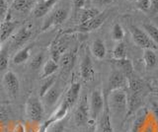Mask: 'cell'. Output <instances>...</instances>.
Instances as JSON below:
<instances>
[{"label": "cell", "instance_id": "1", "mask_svg": "<svg viewBox=\"0 0 158 132\" xmlns=\"http://www.w3.org/2000/svg\"><path fill=\"white\" fill-rule=\"evenodd\" d=\"M105 101L110 110L111 116L123 117L127 114V93L126 89H118L106 95Z\"/></svg>", "mask_w": 158, "mask_h": 132}, {"label": "cell", "instance_id": "2", "mask_svg": "<svg viewBox=\"0 0 158 132\" xmlns=\"http://www.w3.org/2000/svg\"><path fill=\"white\" fill-rule=\"evenodd\" d=\"M69 16V8L65 5L56 7L49 12L44 19L42 31H47L48 29L53 26H59L67 20Z\"/></svg>", "mask_w": 158, "mask_h": 132}, {"label": "cell", "instance_id": "3", "mask_svg": "<svg viewBox=\"0 0 158 132\" xmlns=\"http://www.w3.org/2000/svg\"><path fill=\"white\" fill-rule=\"evenodd\" d=\"M109 17V11L100 12L96 17H94L88 22L82 24V25H77L74 28L67 30L64 33L66 34H73V33H87V32H93L96 31L97 29L100 28L104 23H105L106 19Z\"/></svg>", "mask_w": 158, "mask_h": 132}, {"label": "cell", "instance_id": "4", "mask_svg": "<svg viewBox=\"0 0 158 132\" xmlns=\"http://www.w3.org/2000/svg\"><path fill=\"white\" fill-rule=\"evenodd\" d=\"M130 32L133 42L138 47L142 48V50H158V46L151 41V38L148 37L143 29H139L138 27L132 25L130 27Z\"/></svg>", "mask_w": 158, "mask_h": 132}, {"label": "cell", "instance_id": "5", "mask_svg": "<svg viewBox=\"0 0 158 132\" xmlns=\"http://www.w3.org/2000/svg\"><path fill=\"white\" fill-rule=\"evenodd\" d=\"M68 34L66 33H61L57 35L54 40L52 41L51 45V50H49V53H51V58L54 61L58 63V60L60 56L64 52L68 50V45H69V38H68Z\"/></svg>", "mask_w": 158, "mask_h": 132}, {"label": "cell", "instance_id": "6", "mask_svg": "<svg viewBox=\"0 0 158 132\" xmlns=\"http://www.w3.org/2000/svg\"><path fill=\"white\" fill-rule=\"evenodd\" d=\"M26 114L30 120L33 122L42 121L44 116V105L43 102L36 96L30 97L26 102Z\"/></svg>", "mask_w": 158, "mask_h": 132}, {"label": "cell", "instance_id": "7", "mask_svg": "<svg viewBox=\"0 0 158 132\" xmlns=\"http://www.w3.org/2000/svg\"><path fill=\"white\" fill-rule=\"evenodd\" d=\"M89 107H90V118L92 120H97L105 107V98L101 90L96 89L92 92Z\"/></svg>", "mask_w": 158, "mask_h": 132}, {"label": "cell", "instance_id": "8", "mask_svg": "<svg viewBox=\"0 0 158 132\" xmlns=\"http://www.w3.org/2000/svg\"><path fill=\"white\" fill-rule=\"evenodd\" d=\"M2 85L8 97L11 99L17 98L20 92V81L13 71H7L5 73L2 79Z\"/></svg>", "mask_w": 158, "mask_h": 132}, {"label": "cell", "instance_id": "9", "mask_svg": "<svg viewBox=\"0 0 158 132\" xmlns=\"http://www.w3.org/2000/svg\"><path fill=\"white\" fill-rule=\"evenodd\" d=\"M127 87V78L123 72L118 69H114L109 76L108 86H107V95L112 91L118 89H126Z\"/></svg>", "mask_w": 158, "mask_h": 132}, {"label": "cell", "instance_id": "10", "mask_svg": "<svg viewBox=\"0 0 158 132\" xmlns=\"http://www.w3.org/2000/svg\"><path fill=\"white\" fill-rule=\"evenodd\" d=\"M89 119H90V107H89L88 98L85 95L81 99L77 106V110H75L74 120H75V123L78 126H83L87 123Z\"/></svg>", "mask_w": 158, "mask_h": 132}, {"label": "cell", "instance_id": "11", "mask_svg": "<svg viewBox=\"0 0 158 132\" xmlns=\"http://www.w3.org/2000/svg\"><path fill=\"white\" fill-rule=\"evenodd\" d=\"M80 76L84 82L93 81L94 77H95V69H94L91 55L88 50H85L82 61L80 63Z\"/></svg>", "mask_w": 158, "mask_h": 132}, {"label": "cell", "instance_id": "12", "mask_svg": "<svg viewBox=\"0 0 158 132\" xmlns=\"http://www.w3.org/2000/svg\"><path fill=\"white\" fill-rule=\"evenodd\" d=\"M33 26L32 25H26L19 29V31L14 34L11 37V45L14 47H20L23 46L33 35Z\"/></svg>", "mask_w": 158, "mask_h": 132}, {"label": "cell", "instance_id": "13", "mask_svg": "<svg viewBox=\"0 0 158 132\" xmlns=\"http://www.w3.org/2000/svg\"><path fill=\"white\" fill-rule=\"evenodd\" d=\"M76 59V50H71L64 52L58 60V66L61 73L64 75H67L72 70Z\"/></svg>", "mask_w": 158, "mask_h": 132}, {"label": "cell", "instance_id": "14", "mask_svg": "<svg viewBox=\"0 0 158 132\" xmlns=\"http://www.w3.org/2000/svg\"><path fill=\"white\" fill-rule=\"evenodd\" d=\"M96 132H114L113 126H112L110 110H109L106 101H105V107H104L103 112L98 118Z\"/></svg>", "mask_w": 158, "mask_h": 132}, {"label": "cell", "instance_id": "15", "mask_svg": "<svg viewBox=\"0 0 158 132\" xmlns=\"http://www.w3.org/2000/svg\"><path fill=\"white\" fill-rule=\"evenodd\" d=\"M58 0H39L33 9V16L35 18H42L47 16L52 10L53 6Z\"/></svg>", "mask_w": 158, "mask_h": 132}, {"label": "cell", "instance_id": "16", "mask_svg": "<svg viewBox=\"0 0 158 132\" xmlns=\"http://www.w3.org/2000/svg\"><path fill=\"white\" fill-rule=\"evenodd\" d=\"M80 90L81 85L79 83H72L70 87L68 88V90L66 91L65 95H64L62 102H64L69 109H71L76 104L79 98V94H80Z\"/></svg>", "mask_w": 158, "mask_h": 132}, {"label": "cell", "instance_id": "17", "mask_svg": "<svg viewBox=\"0 0 158 132\" xmlns=\"http://www.w3.org/2000/svg\"><path fill=\"white\" fill-rule=\"evenodd\" d=\"M61 95V89L57 84L54 83L53 86L49 89L46 94H44L42 98H43V105L46 106L48 107L53 106L56 104L57 101L59 100Z\"/></svg>", "mask_w": 158, "mask_h": 132}, {"label": "cell", "instance_id": "18", "mask_svg": "<svg viewBox=\"0 0 158 132\" xmlns=\"http://www.w3.org/2000/svg\"><path fill=\"white\" fill-rule=\"evenodd\" d=\"M77 14V25H82V24L88 22L94 17H96L98 14H100L99 9L95 7H85L76 12Z\"/></svg>", "mask_w": 158, "mask_h": 132}, {"label": "cell", "instance_id": "19", "mask_svg": "<svg viewBox=\"0 0 158 132\" xmlns=\"http://www.w3.org/2000/svg\"><path fill=\"white\" fill-rule=\"evenodd\" d=\"M39 0H13L11 6L15 11L20 13H28L33 11Z\"/></svg>", "mask_w": 158, "mask_h": 132}, {"label": "cell", "instance_id": "20", "mask_svg": "<svg viewBox=\"0 0 158 132\" xmlns=\"http://www.w3.org/2000/svg\"><path fill=\"white\" fill-rule=\"evenodd\" d=\"M16 27V23L8 20V18L0 24V41L1 42H6L10 37H12V34L14 33Z\"/></svg>", "mask_w": 158, "mask_h": 132}, {"label": "cell", "instance_id": "21", "mask_svg": "<svg viewBox=\"0 0 158 132\" xmlns=\"http://www.w3.org/2000/svg\"><path fill=\"white\" fill-rule=\"evenodd\" d=\"M147 111L145 110H138V114L133 121L131 132H143L147 121Z\"/></svg>", "mask_w": 158, "mask_h": 132}, {"label": "cell", "instance_id": "22", "mask_svg": "<svg viewBox=\"0 0 158 132\" xmlns=\"http://www.w3.org/2000/svg\"><path fill=\"white\" fill-rule=\"evenodd\" d=\"M91 53L92 55L97 59H104L107 54L106 46L104 42L100 38L95 40L91 45Z\"/></svg>", "mask_w": 158, "mask_h": 132}, {"label": "cell", "instance_id": "23", "mask_svg": "<svg viewBox=\"0 0 158 132\" xmlns=\"http://www.w3.org/2000/svg\"><path fill=\"white\" fill-rule=\"evenodd\" d=\"M142 59L144 62L146 70H151L157 65V54L155 53V50H143Z\"/></svg>", "mask_w": 158, "mask_h": 132}, {"label": "cell", "instance_id": "24", "mask_svg": "<svg viewBox=\"0 0 158 132\" xmlns=\"http://www.w3.org/2000/svg\"><path fill=\"white\" fill-rule=\"evenodd\" d=\"M58 69H59L58 63L56 61H54L53 59H52V58H49V59H48L44 63L43 68H42L41 78L42 79H44V78L52 76Z\"/></svg>", "mask_w": 158, "mask_h": 132}, {"label": "cell", "instance_id": "25", "mask_svg": "<svg viewBox=\"0 0 158 132\" xmlns=\"http://www.w3.org/2000/svg\"><path fill=\"white\" fill-rule=\"evenodd\" d=\"M31 50H32V46H27L25 47H22L19 51L15 53V55L12 58V61L14 64L19 65V64H23V63L26 62L30 58V55H31Z\"/></svg>", "mask_w": 158, "mask_h": 132}, {"label": "cell", "instance_id": "26", "mask_svg": "<svg viewBox=\"0 0 158 132\" xmlns=\"http://www.w3.org/2000/svg\"><path fill=\"white\" fill-rule=\"evenodd\" d=\"M114 60H123L127 58V47L123 42H118L112 52Z\"/></svg>", "mask_w": 158, "mask_h": 132}, {"label": "cell", "instance_id": "27", "mask_svg": "<svg viewBox=\"0 0 158 132\" xmlns=\"http://www.w3.org/2000/svg\"><path fill=\"white\" fill-rule=\"evenodd\" d=\"M9 65V46H4L0 48V73L7 70Z\"/></svg>", "mask_w": 158, "mask_h": 132}, {"label": "cell", "instance_id": "28", "mask_svg": "<svg viewBox=\"0 0 158 132\" xmlns=\"http://www.w3.org/2000/svg\"><path fill=\"white\" fill-rule=\"evenodd\" d=\"M63 119L53 121L52 123H49L48 125H44L42 130H44V132H64V127H65V125H64Z\"/></svg>", "mask_w": 158, "mask_h": 132}, {"label": "cell", "instance_id": "29", "mask_svg": "<svg viewBox=\"0 0 158 132\" xmlns=\"http://www.w3.org/2000/svg\"><path fill=\"white\" fill-rule=\"evenodd\" d=\"M142 27L144 32L148 35V37L151 38V41L158 46V28L149 23L143 24Z\"/></svg>", "mask_w": 158, "mask_h": 132}, {"label": "cell", "instance_id": "30", "mask_svg": "<svg viewBox=\"0 0 158 132\" xmlns=\"http://www.w3.org/2000/svg\"><path fill=\"white\" fill-rule=\"evenodd\" d=\"M111 36H112V38L115 42H123V37H125V32H123V29L120 24L117 23L113 26Z\"/></svg>", "mask_w": 158, "mask_h": 132}, {"label": "cell", "instance_id": "31", "mask_svg": "<svg viewBox=\"0 0 158 132\" xmlns=\"http://www.w3.org/2000/svg\"><path fill=\"white\" fill-rule=\"evenodd\" d=\"M44 54L43 52H39L38 54L35 55L32 60L30 61V68L32 70H38L42 67V65H44Z\"/></svg>", "mask_w": 158, "mask_h": 132}, {"label": "cell", "instance_id": "32", "mask_svg": "<svg viewBox=\"0 0 158 132\" xmlns=\"http://www.w3.org/2000/svg\"><path fill=\"white\" fill-rule=\"evenodd\" d=\"M54 83H56V76L52 75L48 78H44L43 84L41 86V89H40V95H41V97H43L49 89H51Z\"/></svg>", "mask_w": 158, "mask_h": 132}, {"label": "cell", "instance_id": "33", "mask_svg": "<svg viewBox=\"0 0 158 132\" xmlns=\"http://www.w3.org/2000/svg\"><path fill=\"white\" fill-rule=\"evenodd\" d=\"M8 3L6 0H0V22L5 21L8 18Z\"/></svg>", "mask_w": 158, "mask_h": 132}, {"label": "cell", "instance_id": "34", "mask_svg": "<svg viewBox=\"0 0 158 132\" xmlns=\"http://www.w3.org/2000/svg\"><path fill=\"white\" fill-rule=\"evenodd\" d=\"M136 6L141 12L149 13L150 0H136Z\"/></svg>", "mask_w": 158, "mask_h": 132}, {"label": "cell", "instance_id": "35", "mask_svg": "<svg viewBox=\"0 0 158 132\" xmlns=\"http://www.w3.org/2000/svg\"><path fill=\"white\" fill-rule=\"evenodd\" d=\"M9 117V110L8 107L5 106L0 105V123L5 122Z\"/></svg>", "mask_w": 158, "mask_h": 132}, {"label": "cell", "instance_id": "36", "mask_svg": "<svg viewBox=\"0 0 158 132\" xmlns=\"http://www.w3.org/2000/svg\"><path fill=\"white\" fill-rule=\"evenodd\" d=\"M113 2V0H91L92 3V7L99 8V7H104V6H108Z\"/></svg>", "mask_w": 158, "mask_h": 132}, {"label": "cell", "instance_id": "37", "mask_svg": "<svg viewBox=\"0 0 158 132\" xmlns=\"http://www.w3.org/2000/svg\"><path fill=\"white\" fill-rule=\"evenodd\" d=\"M87 0H73V7L75 9V11H79L81 9L85 8Z\"/></svg>", "mask_w": 158, "mask_h": 132}, {"label": "cell", "instance_id": "38", "mask_svg": "<svg viewBox=\"0 0 158 132\" xmlns=\"http://www.w3.org/2000/svg\"><path fill=\"white\" fill-rule=\"evenodd\" d=\"M150 15H157L158 14V0H150Z\"/></svg>", "mask_w": 158, "mask_h": 132}, {"label": "cell", "instance_id": "39", "mask_svg": "<svg viewBox=\"0 0 158 132\" xmlns=\"http://www.w3.org/2000/svg\"><path fill=\"white\" fill-rule=\"evenodd\" d=\"M13 132H26V128H25V125L22 123H17L16 126L14 127Z\"/></svg>", "mask_w": 158, "mask_h": 132}, {"label": "cell", "instance_id": "40", "mask_svg": "<svg viewBox=\"0 0 158 132\" xmlns=\"http://www.w3.org/2000/svg\"><path fill=\"white\" fill-rule=\"evenodd\" d=\"M1 43H2V42H1V41H0V46H1ZM0 48H1V47H0Z\"/></svg>", "mask_w": 158, "mask_h": 132}, {"label": "cell", "instance_id": "41", "mask_svg": "<svg viewBox=\"0 0 158 132\" xmlns=\"http://www.w3.org/2000/svg\"><path fill=\"white\" fill-rule=\"evenodd\" d=\"M157 132H158V126H157Z\"/></svg>", "mask_w": 158, "mask_h": 132}]
</instances>
